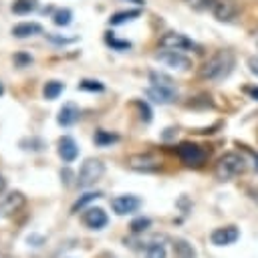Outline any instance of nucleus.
<instances>
[{
	"label": "nucleus",
	"mask_w": 258,
	"mask_h": 258,
	"mask_svg": "<svg viewBox=\"0 0 258 258\" xmlns=\"http://www.w3.org/2000/svg\"><path fill=\"white\" fill-rule=\"evenodd\" d=\"M234 64L236 56L232 50H218L200 67L198 77L204 81H222L234 71Z\"/></svg>",
	"instance_id": "obj_1"
},
{
	"label": "nucleus",
	"mask_w": 258,
	"mask_h": 258,
	"mask_svg": "<svg viewBox=\"0 0 258 258\" xmlns=\"http://www.w3.org/2000/svg\"><path fill=\"white\" fill-rule=\"evenodd\" d=\"M246 167H248V163H246V157L244 155H240L236 151H228V153H224L216 161L214 175H216L218 181H232L234 177L242 175L246 171Z\"/></svg>",
	"instance_id": "obj_2"
},
{
	"label": "nucleus",
	"mask_w": 258,
	"mask_h": 258,
	"mask_svg": "<svg viewBox=\"0 0 258 258\" xmlns=\"http://www.w3.org/2000/svg\"><path fill=\"white\" fill-rule=\"evenodd\" d=\"M103 173H105V163H103L101 159L89 157V159H85V163L81 165L75 183H77V187H81V189L91 187V185H95V183L103 177Z\"/></svg>",
	"instance_id": "obj_3"
},
{
	"label": "nucleus",
	"mask_w": 258,
	"mask_h": 258,
	"mask_svg": "<svg viewBox=\"0 0 258 258\" xmlns=\"http://www.w3.org/2000/svg\"><path fill=\"white\" fill-rule=\"evenodd\" d=\"M175 153H177L179 161L183 165H187V167H202L206 163V157H208L206 151L200 145L191 143V141H181L175 147Z\"/></svg>",
	"instance_id": "obj_4"
},
{
	"label": "nucleus",
	"mask_w": 258,
	"mask_h": 258,
	"mask_svg": "<svg viewBox=\"0 0 258 258\" xmlns=\"http://www.w3.org/2000/svg\"><path fill=\"white\" fill-rule=\"evenodd\" d=\"M127 165L133 171H139V173H153V171H159L161 169V161L155 155H151V153H135V155H129Z\"/></svg>",
	"instance_id": "obj_5"
},
{
	"label": "nucleus",
	"mask_w": 258,
	"mask_h": 258,
	"mask_svg": "<svg viewBox=\"0 0 258 258\" xmlns=\"http://www.w3.org/2000/svg\"><path fill=\"white\" fill-rule=\"evenodd\" d=\"M155 58H157L159 62H163L165 67H169V69H177V71H187V69H191V58L185 56V54L179 52V50H167V48H163V50H159V52L155 54Z\"/></svg>",
	"instance_id": "obj_6"
},
{
	"label": "nucleus",
	"mask_w": 258,
	"mask_h": 258,
	"mask_svg": "<svg viewBox=\"0 0 258 258\" xmlns=\"http://www.w3.org/2000/svg\"><path fill=\"white\" fill-rule=\"evenodd\" d=\"M26 204V198H24V194L22 191H10V194H6V196H2L0 198V220H4V218H12L16 212H20L22 210V206Z\"/></svg>",
	"instance_id": "obj_7"
},
{
	"label": "nucleus",
	"mask_w": 258,
	"mask_h": 258,
	"mask_svg": "<svg viewBox=\"0 0 258 258\" xmlns=\"http://www.w3.org/2000/svg\"><path fill=\"white\" fill-rule=\"evenodd\" d=\"M159 46L167 50H179V52H187L196 48V44L185 34H179V32H165L159 38Z\"/></svg>",
	"instance_id": "obj_8"
},
{
	"label": "nucleus",
	"mask_w": 258,
	"mask_h": 258,
	"mask_svg": "<svg viewBox=\"0 0 258 258\" xmlns=\"http://www.w3.org/2000/svg\"><path fill=\"white\" fill-rule=\"evenodd\" d=\"M143 206V200L133 196V194H123V196H117L111 200V208L117 216H127V214H133L137 212L139 208Z\"/></svg>",
	"instance_id": "obj_9"
},
{
	"label": "nucleus",
	"mask_w": 258,
	"mask_h": 258,
	"mask_svg": "<svg viewBox=\"0 0 258 258\" xmlns=\"http://www.w3.org/2000/svg\"><path fill=\"white\" fill-rule=\"evenodd\" d=\"M212 14L220 22H230L240 14V2L238 0H216L212 6Z\"/></svg>",
	"instance_id": "obj_10"
},
{
	"label": "nucleus",
	"mask_w": 258,
	"mask_h": 258,
	"mask_svg": "<svg viewBox=\"0 0 258 258\" xmlns=\"http://www.w3.org/2000/svg\"><path fill=\"white\" fill-rule=\"evenodd\" d=\"M81 220H83V224H85L89 230H103V228L109 224V216H107V212H105L103 208H99V206H91V208H87V210L83 212Z\"/></svg>",
	"instance_id": "obj_11"
},
{
	"label": "nucleus",
	"mask_w": 258,
	"mask_h": 258,
	"mask_svg": "<svg viewBox=\"0 0 258 258\" xmlns=\"http://www.w3.org/2000/svg\"><path fill=\"white\" fill-rule=\"evenodd\" d=\"M240 238V232L236 226H224V228H216L210 234V242L214 246H230Z\"/></svg>",
	"instance_id": "obj_12"
},
{
	"label": "nucleus",
	"mask_w": 258,
	"mask_h": 258,
	"mask_svg": "<svg viewBox=\"0 0 258 258\" xmlns=\"http://www.w3.org/2000/svg\"><path fill=\"white\" fill-rule=\"evenodd\" d=\"M145 95H147L149 101H153L157 105H169L177 99V89H165V87L151 85V87L145 89Z\"/></svg>",
	"instance_id": "obj_13"
},
{
	"label": "nucleus",
	"mask_w": 258,
	"mask_h": 258,
	"mask_svg": "<svg viewBox=\"0 0 258 258\" xmlns=\"http://www.w3.org/2000/svg\"><path fill=\"white\" fill-rule=\"evenodd\" d=\"M58 157L64 163H73L79 157V145L71 135H62L58 139Z\"/></svg>",
	"instance_id": "obj_14"
},
{
	"label": "nucleus",
	"mask_w": 258,
	"mask_h": 258,
	"mask_svg": "<svg viewBox=\"0 0 258 258\" xmlns=\"http://www.w3.org/2000/svg\"><path fill=\"white\" fill-rule=\"evenodd\" d=\"M79 117H81V109L75 103H67V105L60 107L56 121H58L60 127H71V125H75L79 121Z\"/></svg>",
	"instance_id": "obj_15"
},
{
	"label": "nucleus",
	"mask_w": 258,
	"mask_h": 258,
	"mask_svg": "<svg viewBox=\"0 0 258 258\" xmlns=\"http://www.w3.org/2000/svg\"><path fill=\"white\" fill-rule=\"evenodd\" d=\"M40 32H42V26L38 22H20V24L12 26V36H16V38H28V36H34Z\"/></svg>",
	"instance_id": "obj_16"
},
{
	"label": "nucleus",
	"mask_w": 258,
	"mask_h": 258,
	"mask_svg": "<svg viewBox=\"0 0 258 258\" xmlns=\"http://www.w3.org/2000/svg\"><path fill=\"white\" fill-rule=\"evenodd\" d=\"M173 254H175V258H196L198 256L196 248L183 238H175L173 240Z\"/></svg>",
	"instance_id": "obj_17"
},
{
	"label": "nucleus",
	"mask_w": 258,
	"mask_h": 258,
	"mask_svg": "<svg viewBox=\"0 0 258 258\" xmlns=\"http://www.w3.org/2000/svg\"><path fill=\"white\" fill-rule=\"evenodd\" d=\"M121 137L117 133H111V131H105V129H97L95 135H93V141L97 147H109L113 143H117Z\"/></svg>",
	"instance_id": "obj_18"
},
{
	"label": "nucleus",
	"mask_w": 258,
	"mask_h": 258,
	"mask_svg": "<svg viewBox=\"0 0 258 258\" xmlns=\"http://www.w3.org/2000/svg\"><path fill=\"white\" fill-rule=\"evenodd\" d=\"M62 91H64V83H60V81H48L42 87V97L46 101H54V99L60 97Z\"/></svg>",
	"instance_id": "obj_19"
},
{
	"label": "nucleus",
	"mask_w": 258,
	"mask_h": 258,
	"mask_svg": "<svg viewBox=\"0 0 258 258\" xmlns=\"http://www.w3.org/2000/svg\"><path fill=\"white\" fill-rule=\"evenodd\" d=\"M103 194L101 191H85L83 196H79L77 200H75V204L71 206V214H77L79 210H83L87 204H91V202H95L97 198H101Z\"/></svg>",
	"instance_id": "obj_20"
},
{
	"label": "nucleus",
	"mask_w": 258,
	"mask_h": 258,
	"mask_svg": "<svg viewBox=\"0 0 258 258\" xmlns=\"http://www.w3.org/2000/svg\"><path fill=\"white\" fill-rule=\"evenodd\" d=\"M149 83L155 85V87H165V89H175V83L171 77H167L165 73H157V71H151L149 73Z\"/></svg>",
	"instance_id": "obj_21"
},
{
	"label": "nucleus",
	"mask_w": 258,
	"mask_h": 258,
	"mask_svg": "<svg viewBox=\"0 0 258 258\" xmlns=\"http://www.w3.org/2000/svg\"><path fill=\"white\" fill-rule=\"evenodd\" d=\"M149 228H151V218H147V216H137V218H133L131 224H129V230H131L133 234H143V232H147Z\"/></svg>",
	"instance_id": "obj_22"
},
{
	"label": "nucleus",
	"mask_w": 258,
	"mask_h": 258,
	"mask_svg": "<svg viewBox=\"0 0 258 258\" xmlns=\"http://www.w3.org/2000/svg\"><path fill=\"white\" fill-rule=\"evenodd\" d=\"M137 16H139V10H123V12H115L109 22H111L113 26H117V24H123V22H127V20H133V18H137Z\"/></svg>",
	"instance_id": "obj_23"
},
{
	"label": "nucleus",
	"mask_w": 258,
	"mask_h": 258,
	"mask_svg": "<svg viewBox=\"0 0 258 258\" xmlns=\"http://www.w3.org/2000/svg\"><path fill=\"white\" fill-rule=\"evenodd\" d=\"M20 147L26 149V151H42L46 147V143L40 137H26V139L20 141Z\"/></svg>",
	"instance_id": "obj_24"
},
{
	"label": "nucleus",
	"mask_w": 258,
	"mask_h": 258,
	"mask_svg": "<svg viewBox=\"0 0 258 258\" xmlns=\"http://www.w3.org/2000/svg\"><path fill=\"white\" fill-rule=\"evenodd\" d=\"M79 89L81 91H89V93H103L105 91V85L101 81H95V79H83L79 83Z\"/></svg>",
	"instance_id": "obj_25"
},
{
	"label": "nucleus",
	"mask_w": 258,
	"mask_h": 258,
	"mask_svg": "<svg viewBox=\"0 0 258 258\" xmlns=\"http://www.w3.org/2000/svg\"><path fill=\"white\" fill-rule=\"evenodd\" d=\"M34 8H36L34 0H16L12 4V12H16V14H26V12L34 10Z\"/></svg>",
	"instance_id": "obj_26"
},
{
	"label": "nucleus",
	"mask_w": 258,
	"mask_h": 258,
	"mask_svg": "<svg viewBox=\"0 0 258 258\" xmlns=\"http://www.w3.org/2000/svg\"><path fill=\"white\" fill-rule=\"evenodd\" d=\"M145 258H165V248H163V244L151 242V244L145 248Z\"/></svg>",
	"instance_id": "obj_27"
},
{
	"label": "nucleus",
	"mask_w": 258,
	"mask_h": 258,
	"mask_svg": "<svg viewBox=\"0 0 258 258\" xmlns=\"http://www.w3.org/2000/svg\"><path fill=\"white\" fill-rule=\"evenodd\" d=\"M71 10L69 8H62V10H56L54 12V24L56 26H67V24H71Z\"/></svg>",
	"instance_id": "obj_28"
},
{
	"label": "nucleus",
	"mask_w": 258,
	"mask_h": 258,
	"mask_svg": "<svg viewBox=\"0 0 258 258\" xmlns=\"http://www.w3.org/2000/svg\"><path fill=\"white\" fill-rule=\"evenodd\" d=\"M105 40H107V44H109L113 50H129V48H131V42H127V40H117V38L111 36V34H107Z\"/></svg>",
	"instance_id": "obj_29"
},
{
	"label": "nucleus",
	"mask_w": 258,
	"mask_h": 258,
	"mask_svg": "<svg viewBox=\"0 0 258 258\" xmlns=\"http://www.w3.org/2000/svg\"><path fill=\"white\" fill-rule=\"evenodd\" d=\"M12 62H14V67H18V69H24V67H30V64H32V56L26 54V52H16V54L12 56Z\"/></svg>",
	"instance_id": "obj_30"
},
{
	"label": "nucleus",
	"mask_w": 258,
	"mask_h": 258,
	"mask_svg": "<svg viewBox=\"0 0 258 258\" xmlns=\"http://www.w3.org/2000/svg\"><path fill=\"white\" fill-rule=\"evenodd\" d=\"M189 8H194V10H212V6H214V2L216 0H183Z\"/></svg>",
	"instance_id": "obj_31"
},
{
	"label": "nucleus",
	"mask_w": 258,
	"mask_h": 258,
	"mask_svg": "<svg viewBox=\"0 0 258 258\" xmlns=\"http://www.w3.org/2000/svg\"><path fill=\"white\" fill-rule=\"evenodd\" d=\"M135 107L139 109V117L143 119V123H149L151 121V109L145 101H135Z\"/></svg>",
	"instance_id": "obj_32"
},
{
	"label": "nucleus",
	"mask_w": 258,
	"mask_h": 258,
	"mask_svg": "<svg viewBox=\"0 0 258 258\" xmlns=\"http://www.w3.org/2000/svg\"><path fill=\"white\" fill-rule=\"evenodd\" d=\"M73 177H75V175H73V171H71L69 167L60 169V179H62L64 185H71V183H73ZM75 179H77V177H75Z\"/></svg>",
	"instance_id": "obj_33"
},
{
	"label": "nucleus",
	"mask_w": 258,
	"mask_h": 258,
	"mask_svg": "<svg viewBox=\"0 0 258 258\" xmlns=\"http://www.w3.org/2000/svg\"><path fill=\"white\" fill-rule=\"evenodd\" d=\"M26 242H28L30 246L38 248V246H42V244H44V236H38V234H30V236L26 238Z\"/></svg>",
	"instance_id": "obj_34"
},
{
	"label": "nucleus",
	"mask_w": 258,
	"mask_h": 258,
	"mask_svg": "<svg viewBox=\"0 0 258 258\" xmlns=\"http://www.w3.org/2000/svg\"><path fill=\"white\" fill-rule=\"evenodd\" d=\"M244 93H246L250 99L258 101V87H256V85H248V87H244Z\"/></svg>",
	"instance_id": "obj_35"
},
{
	"label": "nucleus",
	"mask_w": 258,
	"mask_h": 258,
	"mask_svg": "<svg viewBox=\"0 0 258 258\" xmlns=\"http://www.w3.org/2000/svg\"><path fill=\"white\" fill-rule=\"evenodd\" d=\"M248 69H250L252 75L258 77V56H250V58H248Z\"/></svg>",
	"instance_id": "obj_36"
},
{
	"label": "nucleus",
	"mask_w": 258,
	"mask_h": 258,
	"mask_svg": "<svg viewBox=\"0 0 258 258\" xmlns=\"http://www.w3.org/2000/svg\"><path fill=\"white\" fill-rule=\"evenodd\" d=\"M6 191V179H4V175L0 173V196Z\"/></svg>",
	"instance_id": "obj_37"
},
{
	"label": "nucleus",
	"mask_w": 258,
	"mask_h": 258,
	"mask_svg": "<svg viewBox=\"0 0 258 258\" xmlns=\"http://www.w3.org/2000/svg\"><path fill=\"white\" fill-rule=\"evenodd\" d=\"M250 155H252V159H254V169L258 171V153H254V151H250Z\"/></svg>",
	"instance_id": "obj_38"
},
{
	"label": "nucleus",
	"mask_w": 258,
	"mask_h": 258,
	"mask_svg": "<svg viewBox=\"0 0 258 258\" xmlns=\"http://www.w3.org/2000/svg\"><path fill=\"white\" fill-rule=\"evenodd\" d=\"M97 258H113V256H111V254H109V252H103V254H99V256H97Z\"/></svg>",
	"instance_id": "obj_39"
},
{
	"label": "nucleus",
	"mask_w": 258,
	"mask_h": 258,
	"mask_svg": "<svg viewBox=\"0 0 258 258\" xmlns=\"http://www.w3.org/2000/svg\"><path fill=\"white\" fill-rule=\"evenodd\" d=\"M252 198H254V200H256V204H258V187L252 191Z\"/></svg>",
	"instance_id": "obj_40"
},
{
	"label": "nucleus",
	"mask_w": 258,
	"mask_h": 258,
	"mask_svg": "<svg viewBox=\"0 0 258 258\" xmlns=\"http://www.w3.org/2000/svg\"><path fill=\"white\" fill-rule=\"evenodd\" d=\"M131 2H133V4H137V6H141V4H143V0H131Z\"/></svg>",
	"instance_id": "obj_41"
},
{
	"label": "nucleus",
	"mask_w": 258,
	"mask_h": 258,
	"mask_svg": "<svg viewBox=\"0 0 258 258\" xmlns=\"http://www.w3.org/2000/svg\"><path fill=\"white\" fill-rule=\"evenodd\" d=\"M2 95H4V85L0 83V97H2Z\"/></svg>",
	"instance_id": "obj_42"
},
{
	"label": "nucleus",
	"mask_w": 258,
	"mask_h": 258,
	"mask_svg": "<svg viewBox=\"0 0 258 258\" xmlns=\"http://www.w3.org/2000/svg\"><path fill=\"white\" fill-rule=\"evenodd\" d=\"M254 40H256V44H258V28H256V32H254Z\"/></svg>",
	"instance_id": "obj_43"
},
{
	"label": "nucleus",
	"mask_w": 258,
	"mask_h": 258,
	"mask_svg": "<svg viewBox=\"0 0 258 258\" xmlns=\"http://www.w3.org/2000/svg\"><path fill=\"white\" fill-rule=\"evenodd\" d=\"M0 258H14V256H10V254H0Z\"/></svg>",
	"instance_id": "obj_44"
}]
</instances>
